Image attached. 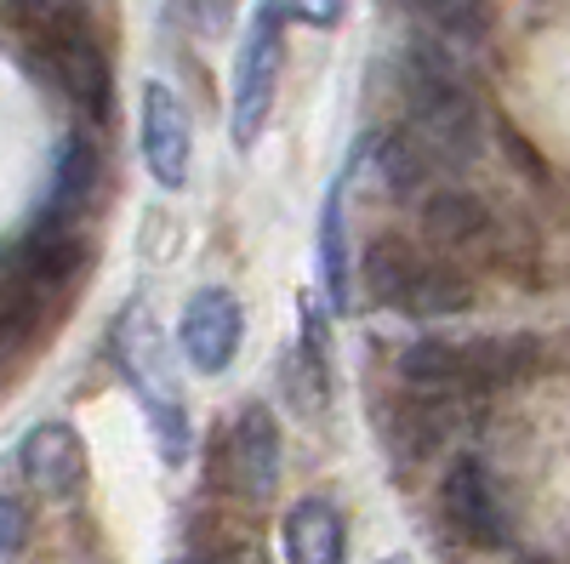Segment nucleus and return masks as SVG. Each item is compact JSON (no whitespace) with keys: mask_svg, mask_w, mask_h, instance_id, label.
Wrapping results in <instances>:
<instances>
[{"mask_svg":"<svg viewBox=\"0 0 570 564\" xmlns=\"http://www.w3.org/2000/svg\"><path fill=\"white\" fill-rule=\"evenodd\" d=\"M240 332H246V314L234 303V291H195L183 308V325H177V348L195 370L217 376L240 354Z\"/></svg>","mask_w":570,"mask_h":564,"instance_id":"obj_9","label":"nucleus"},{"mask_svg":"<svg viewBox=\"0 0 570 564\" xmlns=\"http://www.w3.org/2000/svg\"><path fill=\"white\" fill-rule=\"evenodd\" d=\"M18 462H23V479L52 502H63L86 485V445H80V434L69 428V422H40V428L23 439Z\"/></svg>","mask_w":570,"mask_h":564,"instance_id":"obj_12","label":"nucleus"},{"mask_svg":"<svg viewBox=\"0 0 570 564\" xmlns=\"http://www.w3.org/2000/svg\"><path fill=\"white\" fill-rule=\"evenodd\" d=\"M285 564H348V536H343V513L325 496H303L297 507H285Z\"/></svg>","mask_w":570,"mask_h":564,"instance_id":"obj_14","label":"nucleus"},{"mask_svg":"<svg viewBox=\"0 0 570 564\" xmlns=\"http://www.w3.org/2000/svg\"><path fill=\"white\" fill-rule=\"evenodd\" d=\"M40 291H29L23 279L0 274V354H7L18 337H29V308H35Z\"/></svg>","mask_w":570,"mask_h":564,"instance_id":"obj_19","label":"nucleus"},{"mask_svg":"<svg viewBox=\"0 0 570 564\" xmlns=\"http://www.w3.org/2000/svg\"><path fill=\"white\" fill-rule=\"evenodd\" d=\"M98 177H104V155H98V144H91L86 131H69L63 144H58L52 195L40 200V217H46V222L75 228V222H80V211L91 206V188H98Z\"/></svg>","mask_w":570,"mask_h":564,"instance_id":"obj_13","label":"nucleus"},{"mask_svg":"<svg viewBox=\"0 0 570 564\" xmlns=\"http://www.w3.org/2000/svg\"><path fill=\"white\" fill-rule=\"evenodd\" d=\"M188 115L177 103L171 86H142V166L160 188H183L188 182Z\"/></svg>","mask_w":570,"mask_h":564,"instance_id":"obj_11","label":"nucleus"},{"mask_svg":"<svg viewBox=\"0 0 570 564\" xmlns=\"http://www.w3.org/2000/svg\"><path fill=\"white\" fill-rule=\"evenodd\" d=\"M223 474L246 502L274 496V485H279V428H274L268 405H246L234 416L228 445H223Z\"/></svg>","mask_w":570,"mask_h":564,"instance_id":"obj_10","label":"nucleus"},{"mask_svg":"<svg viewBox=\"0 0 570 564\" xmlns=\"http://www.w3.org/2000/svg\"><path fill=\"white\" fill-rule=\"evenodd\" d=\"M360 286H365L371 303L416 314V319H445V314H462L473 303L468 274L451 257H434V251H422L411 240H394V234L365 246Z\"/></svg>","mask_w":570,"mask_h":564,"instance_id":"obj_3","label":"nucleus"},{"mask_svg":"<svg viewBox=\"0 0 570 564\" xmlns=\"http://www.w3.org/2000/svg\"><path fill=\"white\" fill-rule=\"evenodd\" d=\"M422 234L445 257H508V222L468 188H434L422 200Z\"/></svg>","mask_w":570,"mask_h":564,"instance_id":"obj_7","label":"nucleus"},{"mask_svg":"<svg viewBox=\"0 0 570 564\" xmlns=\"http://www.w3.org/2000/svg\"><path fill=\"white\" fill-rule=\"evenodd\" d=\"M7 12L29 40H52V34L86 29V0H7Z\"/></svg>","mask_w":570,"mask_h":564,"instance_id":"obj_17","label":"nucleus"},{"mask_svg":"<svg viewBox=\"0 0 570 564\" xmlns=\"http://www.w3.org/2000/svg\"><path fill=\"white\" fill-rule=\"evenodd\" d=\"M320 286L331 308H348V246H343V182H331L325 217H320Z\"/></svg>","mask_w":570,"mask_h":564,"instance_id":"obj_16","label":"nucleus"},{"mask_svg":"<svg viewBox=\"0 0 570 564\" xmlns=\"http://www.w3.org/2000/svg\"><path fill=\"white\" fill-rule=\"evenodd\" d=\"M440 513H445V525L473 542V547H497L508 536V513H502V496H497V479H491V467L480 456H462L445 467V479H440Z\"/></svg>","mask_w":570,"mask_h":564,"instance_id":"obj_8","label":"nucleus"},{"mask_svg":"<svg viewBox=\"0 0 570 564\" xmlns=\"http://www.w3.org/2000/svg\"><path fill=\"white\" fill-rule=\"evenodd\" d=\"M405 7L440 46H480L491 34V0H405Z\"/></svg>","mask_w":570,"mask_h":564,"instance_id":"obj_15","label":"nucleus"},{"mask_svg":"<svg viewBox=\"0 0 570 564\" xmlns=\"http://www.w3.org/2000/svg\"><path fill=\"white\" fill-rule=\"evenodd\" d=\"M29 52H35L40 75L52 80L86 120H109L115 75H109L104 46L91 40V29H69V34H52V40H29Z\"/></svg>","mask_w":570,"mask_h":564,"instance_id":"obj_6","label":"nucleus"},{"mask_svg":"<svg viewBox=\"0 0 570 564\" xmlns=\"http://www.w3.org/2000/svg\"><path fill=\"white\" fill-rule=\"evenodd\" d=\"M285 12L279 0H263L252 29H246V46H240V63H234V144L252 149L257 131L274 109V86H279V52H285Z\"/></svg>","mask_w":570,"mask_h":564,"instance_id":"obj_5","label":"nucleus"},{"mask_svg":"<svg viewBox=\"0 0 570 564\" xmlns=\"http://www.w3.org/2000/svg\"><path fill=\"white\" fill-rule=\"evenodd\" d=\"M109 343H115L120 376H126L131 394L149 405V416H155V434H160V445H166V462H183V451H188V422H183L171 354H166V337H160L155 314L142 308V303H131V308L120 314V325H115Z\"/></svg>","mask_w":570,"mask_h":564,"instance_id":"obj_4","label":"nucleus"},{"mask_svg":"<svg viewBox=\"0 0 570 564\" xmlns=\"http://www.w3.org/2000/svg\"><path fill=\"white\" fill-rule=\"evenodd\" d=\"M389 564H411V558H389Z\"/></svg>","mask_w":570,"mask_h":564,"instance_id":"obj_22","label":"nucleus"},{"mask_svg":"<svg viewBox=\"0 0 570 564\" xmlns=\"http://www.w3.org/2000/svg\"><path fill=\"white\" fill-rule=\"evenodd\" d=\"M400 98H405V126L416 137V149L434 160L440 177L462 171L485 144V115H480V98L473 86L462 80L451 46L440 40H416L405 63H400Z\"/></svg>","mask_w":570,"mask_h":564,"instance_id":"obj_1","label":"nucleus"},{"mask_svg":"<svg viewBox=\"0 0 570 564\" xmlns=\"http://www.w3.org/2000/svg\"><path fill=\"white\" fill-rule=\"evenodd\" d=\"M18 542H23V507L0 496V558H7Z\"/></svg>","mask_w":570,"mask_h":564,"instance_id":"obj_21","label":"nucleus"},{"mask_svg":"<svg viewBox=\"0 0 570 564\" xmlns=\"http://www.w3.org/2000/svg\"><path fill=\"white\" fill-rule=\"evenodd\" d=\"M292 388H297L308 405L325 399V343H320V314H314V308H303V343H297V354H292ZM297 394H292V399H297Z\"/></svg>","mask_w":570,"mask_h":564,"instance_id":"obj_18","label":"nucleus"},{"mask_svg":"<svg viewBox=\"0 0 570 564\" xmlns=\"http://www.w3.org/2000/svg\"><path fill=\"white\" fill-rule=\"evenodd\" d=\"M537 370V343L531 337H473V343H445L422 337L400 354L405 388L422 394H451V399H485L513 388L519 376Z\"/></svg>","mask_w":570,"mask_h":564,"instance_id":"obj_2","label":"nucleus"},{"mask_svg":"<svg viewBox=\"0 0 570 564\" xmlns=\"http://www.w3.org/2000/svg\"><path fill=\"white\" fill-rule=\"evenodd\" d=\"M279 12L297 18V23H308V29H331V23H343L348 0H279Z\"/></svg>","mask_w":570,"mask_h":564,"instance_id":"obj_20","label":"nucleus"}]
</instances>
